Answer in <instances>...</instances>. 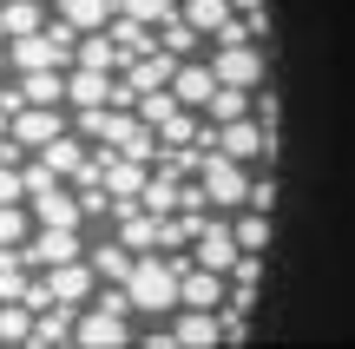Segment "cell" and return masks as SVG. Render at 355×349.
<instances>
[{
  "instance_id": "6da1fadb",
  "label": "cell",
  "mask_w": 355,
  "mask_h": 349,
  "mask_svg": "<svg viewBox=\"0 0 355 349\" xmlns=\"http://www.w3.org/2000/svg\"><path fill=\"white\" fill-rule=\"evenodd\" d=\"M132 290L125 284H105L99 297H92V310H79V323H73V343L79 349H119V343H132Z\"/></svg>"
},
{
  "instance_id": "7a4b0ae2",
  "label": "cell",
  "mask_w": 355,
  "mask_h": 349,
  "mask_svg": "<svg viewBox=\"0 0 355 349\" xmlns=\"http://www.w3.org/2000/svg\"><path fill=\"white\" fill-rule=\"evenodd\" d=\"M204 145L211 152H224V158H243V165H277V139H270L263 126H257V112H243V119H224V126H211L204 119Z\"/></svg>"
},
{
  "instance_id": "3957f363",
  "label": "cell",
  "mask_w": 355,
  "mask_h": 349,
  "mask_svg": "<svg viewBox=\"0 0 355 349\" xmlns=\"http://www.w3.org/2000/svg\"><path fill=\"white\" fill-rule=\"evenodd\" d=\"M198 185H204V198H211V211H243V205H250V171H243V158L204 152Z\"/></svg>"
},
{
  "instance_id": "277c9868",
  "label": "cell",
  "mask_w": 355,
  "mask_h": 349,
  "mask_svg": "<svg viewBox=\"0 0 355 349\" xmlns=\"http://www.w3.org/2000/svg\"><path fill=\"white\" fill-rule=\"evenodd\" d=\"M211 73H217V79H230V86H263V73H270L263 40H217Z\"/></svg>"
},
{
  "instance_id": "5b68a950",
  "label": "cell",
  "mask_w": 355,
  "mask_h": 349,
  "mask_svg": "<svg viewBox=\"0 0 355 349\" xmlns=\"http://www.w3.org/2000/svg\"><path fill=\"white\" fill-rule=\"evenodd\" d=\"M86 237H79V224H33V237H26V257H33V271H46V264H66V257H86Z\"/></svg>"
},
{
  "instance_id": "8992f818",
  "label": "cell",
  "mask_w": 355,
  "mask_h": 349,
  "mask_svg": "<svg viewBox=\"0 0 355 349\" xmlns=\"http://www.w3.org/2000/svg\"><path fill=\"white\" fill-rule=\"evenodd\" d=\"M46 290H53V303H79V310H86V297L99 290V271H92V257L46 264Z\"/></svg>"
},
{
  "instance_id": "52a82bcc",
  "label": "cell",
  "mask_w": 355,
  "mask_h": 349,
  "mask_svg": "<svg viewBox=\"0 0 355 349\" xmlns=\"http://www.w3.org/2000/svg\"><path fill=\"white\" fill-rule=\"evenodd\" d=\"M191 257L230 277V264L243 257V244H237V224H230V218H204V231H198V244H191Z\"/></svg>"
},
{
  "instance_id": "ba28073f",
  "label": "cell",
  "mask_w": 355,
  "mask_h": 349,
  "mask_svg": "<svg viewBox=\"0 0 355 349\" xmlns=\"http://www.w3.org/2000/svg\"><path fill=\"white\" fill-rule=\"evenodd\" d=\"M7 132L26 145V152H40V145H53V139L66 132V105H20Z\"/></svg>"
},
{
  "instance_id": "9c48e42d",
  "label": "cell",
  "mask_w": 355,
  "mask_h": 349,
  "mask_svg": "<svg viewBox=\"0 0 355 349\" xmlns=\"http://www.w3.org/2000/svg\"><path fill=\"white\" fill-rule=\"evenodd\" d=\"M26 211H33V224H86L79 191H66V178H53V185H40V191H26Z\"/></svg>"
},
{
  "instance_id": "30bf717a",
  "label": "cell",
  "mask_w": 355,
  "mask_h": 349,
  "mask_svg": "<svg viewBox=\"0 0 355 349\" xmlns=\"http://www.w3.org/2000/svg\"><path fill=\"white\" fill-rule=\"evenodd\" d=\"M112 79L119 73H99V66H66V105H112Z\"/></svg>"
},
{
  "instance_id": "8fae6325",
  "label": "cell",
  "mask_w": 355,
  "mask_h": 349,
  "mask_svg": "<svg viewBox=\"0 0 355 349\" xmlns=\"http://www.w3.org/2000/svg\"><path fill=\"white\" fill-rule=\"evenodd\" d=\"M13 86L26 105H66V66H26Z\"/></svg>"
},
{
  "instance_id": "7c38bea8",
  "label": "cell",
  "mask_w": 355,
  "mask_h": 349,
  "mask_svg": "<svg viewBox=\"0 0 355 349\" xmlns=\"http://www.w3.org/2000/svg\"><path fill=\"white\" fill-rule=\"evenodd\" d=\"M171 92L184 105H211V92H217V73H211V60H178V73H171Z\"/></svg>"
},
{
  "instance_id": "4fadbf2b",
  "label": "cell",
  "mask_w": 355,
  "mask_h": 349,
  "mask_svg": "<svg viewBox=\"0 0 355 349\" xmlns=\"http://www.w3.org/2000/svg\"><path fill=\"white\" fill-rule=\"evenodd\" d=\"M86 257H92V271H99V284H125V277H132V264H139V250H132L125 237H99Z\"/></svg>"
},
{
  "instance_id": "5bb4252c",
  "label": "cell",
  "mask_w": 355,
  "mask_h": 349,
  "mask_svg": "<svg viewBox=\"0 0 355 349\" xmlns=\"http://www.w3.org/2000/svg\"><path fill=\"white\" fill-rule=\"evenodd\" d=\"M224 271H211V264H184V303L191 310H224Z\"/></svg>"
},
{
  "instance_id": "9a60e30c",
  "label": "cell",
  "mask_w": 355,
  "mask_h": 349,
  "mask_svg": "<svg viewBox=\"0 0 355 349\" xmlns=\"http://www.w3.org/2000/svg\"><path fill=\"white\" fill-rule=\"evenodd\" d=\"M243 112H257V86H230V79H217L204 119H211V126H224V119H243Z\"/></svg>"
},
{
  "instance_id": "2e32d148",
  "label": "cell",
  "mask_w": 355,
  "mask_h": 349,
  "mask_svg": "<svg viewBox=\"0 0 355 349\" xmlns=\"http://www.w3.org/2000/svg\"><path fill=\"white\" fill-rule=\"evenodd\" d=\"M73 323H79V303H46L33 316V343L53 349V343H73Z\"/></svg>"
},
{
  "instance_id": "e0dca14e",
  "label": "cell",
  "mask_w": 355,
  "mask_h": 349,
  "mask_svg": "<svg viewBox=\"0 0 355 349\" xmlns=\"http://www.w3.org/2000/svg\"><path fill=\"white\" fill-rule=\"evenodd\" d=\"M53 13H66L79 33H99V26H112L119 0H53Z\"/></svg>"
},
{
  "instance_id": "ac0fdd59",
  "label": "cell",
  "mask_w": 355,
  "mask_h": 349,
  "mask_svg": "<svg viewBox=\"0 0 355 349\" xmlns=\"http://www.w3.org/2000/svg\"><path fill=\"white\" fill-rule=\"evenodd\" d=\"M33 158H46V165L60 171V178H79V171L92 165V152H86V145H79V139H66V132H60V139H53V145H40Z\"/></svg>"
},
{
  "instance_id": "d6986e66",
  "label": "cell",
  "mask_w": 355,
  "mask_h": 349,
  "mask_svg": "<svg viewBox=\"0 0 355 349\" xmlns=\"http://www.w3.org/2000/svg\"><path fill=\"white\" fill-rule=\"evenodd\" d=\"M178 13H184L204 40H217V33H224V20H230L237 7H230V0H178Z\"/></svg>"
},
{
  "instance_id": "ffe728a7",
  "label": "cell",
  "mask_w": 355,
  "mask_h": 349,
  "mask_svg": "<svg viewBox=\"0 0 355 349\" xmlns=\"http://www.w3.org/2000/svg\"><path fill=\"white\" fill-rule=\"evenodd\" d=\"M158 46H171L178 60H198V46H204V33H198V26L184 20V13H171V20L158 26Z\"/></svg>"
},
{
  "instance_id": "44dd1931",
  "label": "cell",
  "mask_w": 355,
  "mask_h": 349,
  "mask_svg": "<svg viewBox=\"0 0 355 349\" xmlns=\"http://www.w3.org/2000/svg\"><path fill=\"white\" fill-rule=\"evenodd\" d=\"M230 224H237V244H243V250H270V211L243 205V211H237Z\"/></svg>"
},
{
  "instance_id": "7402d4cb",
  "label": "cell",
  "mask_w": 355,
  "mask_h": 349,
  "mask_svg": "<svg viewBox=\"0 0 355 349\" xmlns=\"http://www.w3.org/2000/svg\"><path fill=\"white\" fill-rule=\"evenodd\" d=\"M178 105H184V99H178V92H171V86H158V92H139V105H132V112H139V119H145V126H152V132H158V126H165V119L178 112Z\"/></svg>"
},
{
  "instance_id": "603a6c76",
  "label": "cell",
  "mask_w": 355,
  "mask_h": 349,
  "mask_svg": "<svg viewBox=\"0 0 355 349\" xmlns=\"http://www.w3.org/2000/svg\"><path fill=\"white\" fill-rule=\"evenodd\" d=\"M33 237V211H26V198L20 205H0V244H26Z\"/></svg>"
},
{
  "instance_id": "cb8c5ba5",
  "label": "cell",
  "mask_w": 355,
  "mask_h": 349,
  "mask_svg": "<svg viewBox=\"0 0 355 349\" xmlns=\"http://www.w3.org/2000/svg\"><path fill=\"white\" fill-rule=\"evenodd\" d=\"M119 13H132V20H152V26H165L171 13H178V0H119Z\"/></svg>"
},
{
  "instance_id": "d4e9b609",
  "label": "cell",
  "mask_w": 355,
  "mask_h": 349,
  "mask_svg": "<svg viewBox=\"0 0 355 349\" xmlns=\"http://www.w3.org/2000/svg\"><path fill=\"white\" fill-rule=\"evenodd\" d=\"M257 126H263L270 139H277V126H283V99H277L270 86H257Z\"/></svg>"
},
{
  "instance_id": "484cf974",
  "label": "cell",
  "mask_w": 355,
  "mask_h": 349,
  "mask_svg": "<svg viewBox=\"0 0 355 349\" xmlns=\"http://www.w3.org/2000/svg\"><path fill=\"white\" fill-rule=\"evenodd\" d=\"M26 198V165H7L0 158V205H20Z\"/></svg>"
},
{
  "instance_id": "4316f807",
  "label": "cell",
  "mask_w": 355,
  "mask_h": 349,
  "mask_svg": "<svg viewBox=\"0 0 355 349\" xmlns=\"http://www.w3.org/2000/svg\"><path fill=\"white\" fill-rule=\"evenodd\" d=\"M224 316V343H250V323H243V316H230V310H217Z\"/></svg>"
},
{
  "instance_id": "83f0119b",
  "label": "cell",
  "mask_w": 355,
  "mask_h": 349,
  "mask_svg": "<svg viewBox=\"0 0 355 349\" xmlns=\"http://www.w3.org/2000/svg\"><path fill=\"white\" fill-rule=\"evenodd\" d=\"M230 7H237V13H250V7H263V0H230Z\"/></svg>"
},
{
  "instance_id": "f1b7e54d",
  "label": "cell",
  "mask_w": 355,
  "mask_h": 349,
  "mask_svg": "<svg viewBox=\"0 0 355 349\" xmlns=\"http://www.w3.org/2000/svg\"><path fill=\"white\" fill-rule=\"evenodd\" d=\"M46 7H53V0H46Z\"/></svg>"
}]
</instances>
